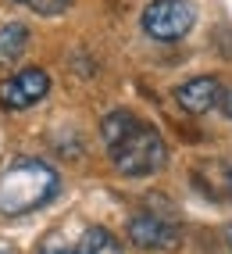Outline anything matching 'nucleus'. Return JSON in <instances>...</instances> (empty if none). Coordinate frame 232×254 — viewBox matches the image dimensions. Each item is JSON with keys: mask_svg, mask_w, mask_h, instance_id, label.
<instances>
[{"mask_svg": "<svg viewBox=\"0 0 232 254\" xmlns=\"http://www.w3.org/2000/svg\"><path fill=\"white\" fill-rule=\"evenodd\" d=\"M129 240L143 251H168L179 244V218L172 211L136 208L129 218Z\"/></svg>", "mask_w": 232, "mask_h": 254, "instance_id": "4", "label": "nucleus"}, {"mask_svg": "<svg viewBox=\"0 0 232 254\" xmlns=\"http://www.w3.org/2000/svg\"><path fill=\"white\" fill-rule=\"evenodd\" d=\"M225 240H229V251H232V226L225 229Z\"/></svg>", "mask_w": 232, "mask_h": 254, "instance_id": "13", "label": "nucleus"}, {"mask_svg": "<svg viewBox=\"0 0 232 254\" xmlns=\"http://www.w3.org/2000/svg\"><path fill=\"white\" fill-rule=\"evenodd\" d=\"M222 82L214 79V75H196L189 82H182V86H175V100H179V108L182 111H189V115H204L211 111L214 104H222Z\"/></svg>", "mask_w": 232, "mask_h": 254, "instance_id": "6", "label": "nucleus"}, {"mask_svg": "<svg viewBox=\"0 0 232 254\" xmlns=\"http://www.w3.org/2000/svg\"><path fill=\"white\" fill-rule=\"evenodd\" d=\"M79 254H125V251H122L118 236H114L111 229L90 226L86 233H82V240H79Z\"/></svg>", "mask_w": 232, "mask_h": 254, "instance_id": "8", "label": "nucleus"}, {"mask_svg": "<svg viewBox=\"0 0 232 254\" xmlns=\"http://www.w3.org/2000/svg\"><path fill=\"white\" fill-rule=\"evenodd\" d=\"M40 254H79V251H68V247H43Z\"/></svg>", "mask_w": 232, "mask_h": 254, "instance_id": "12", "label": "nucleus"}, {"mask_svg": "<svg viewBox=\"0 0 232 254\" xmlns=\"http://www.w3.org/2000/svg\"><path fill=\"white\" fill-rule=\"evenodd\" d=\"M222 111L232 118V90H225V93H222Z\"/></svg>", "mask_w": 232, "mask_h": 254, "instance_id": "11", "label": "nucleus"}, {"mask_svg": "<svg viewBox=\"0 0 232 254\" xmlns=\"http://www.w3.org/2000/svg\"><path fill=\"white\" fill-rule=\"evenodd\" d=\"M222 172H225V176H222V186H225V193H229V200H232V161L222 165Z\"/></svg>", "mask_w": 232, "mask_h": 254, "instance_id": "10", "label": "nucleus"}, {"mask_svg": "<svg viewBox=\"0 0 232 254\" xmlns=\"http://www.w3.org/2000/svg\"><path fill=\"white\" fill-rule=\"evenodd\" d=\"M18 4L32 7V11H40V14H61L64 7L72 4V0H18Z\"/></svg>", "mask_w": 232, "mask_h": 254, "instance_id": "9", "label": "nucleus"}, {"mask_svg": "<svg viewBox=\"0 0 232 254\" xmlns=\"http://www.w3.org/2000/svg\"><path fill=\"white\" fill-rule=\"evenodd\" d=\"M29 47V25L25 22H7L0 25V68L14 64Z\"/></svg>", "mask_w": 232, "mask_h": 254, "instance_id": "7", "label": "nucleus"}, {"mask_svg": "<svg viewBox=\"0 0 232 254\" xmlns=\"http://www.w3.org/2000/svg\"><path fill=\"white\" fill-rule=\"evenodd\" d=\"M196 22L189 0H150L143 11V32L157 43H179Z\"/></svg>", "mask_w": 232, "mask_h": 254, "instance_id": "3", "label": "nucleus"}, {"mask_svg": "<svg viewBox=\"0 0 232 254\" xmlns=\"http://www.w3.org/2000/svg\"><path fill=\"white\" fill-rule=\"evenodd\" d=\"M100 132H104L107 158L122 176H132V179L154 176L168 161V147H164L161 132L132 111H111L100 122Z\"/></svg>", "mask_w": 232, "mask_h": 254, "instance_id": "1", "label": "nucleus"}, {"mask_svg": "<svg viewBox=\"0 0 232 254\" xmlns=\"http://www.w3.org/2000/svg\"><path fill=\"white\" fill-rule=\"evenodd\" d=\"M46 90H50V75L43 68H36V64H29V68L14 72L0 82V104L11 111H25L32 104H40L46 97Z\"/></svg>", "mask_w": 232, "mask_h": 254, "instance_id": "5", "label": "nucleus"}, {"mask_svg": "<svg viewBox=\"0 0 232 254\" xmlns=\"http://www.w3.org/2000/svg\"><path fill=\"white\" fill-rule=\"evenodd\" d=\"M61 190V176L43 158H18L0 172V215H29L50 204Z\"/></svg>", "mask_w": 232, "mask_h": 254, "instance_id": "2", "label": "nucleus"}]
</instances>
